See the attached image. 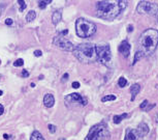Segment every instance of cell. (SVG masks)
Wrapping results in <instances>:
<instances>
[{"mask_svg":"<svg viewBox=\"0 0 158 140\" xmlns=\"http://www.w3.org/2000/svg\"><path fill=\"white\" fill-rule=\"evenodd\" d=\"M42 55V52L40 50H35L34 51V56H36V57H40Z\"/></svg>","mask_w":158,"mask_h":140,"instance_id":"f1b7e54d","label":"cell"},{"mask_svg":"<svg viewBox=\"0 0 158 140\" xmlns=\"http://www.w3.org/2000/svg\"><path fill=\"white\" fill-rule=\"evenodd\" d=\"M156 122H157V123H158V115H157V116H156Z\"/></svg>","mask_w":158,"mask_h":140,"instance_id":"60d3db41","label":"cell"},{"mask_svg":"<svg viewBox=\"0 0 158 140\" xmlns=\"http://www.w3.org/2000/svg\"><path fill=\"white\" fill-rule=\"evenodd\" d=\"M73 54L83 63H93L97 61L96 45L92 43L79 44L73 49Z\"/></svg>","mask_w":158,"mask_h":140,"instance_id":"3957f363","label":"cell"},{"mask_svg":"<svg viewBox=\"0 0 158 140\" xmlns=\"http://www.w3.org/2000/svg\"><path fill=\"white\" fill-rule=\"evenodd\" d=\"M3 94V91L2 90H0V95H2Z\"/></svg>","mask_w":158,"mask_h":140,"instance_id":"f35d334b","label":"cell"},{"mask_svg":"<svg viewBox=\"0 0 158 140\" xmlns=\"http://www.w3.org/2000/svg\"><path fill=\"white\" fill-rule=\"evenodd\" d=\"M65 101V105L67 106H86L87 105V99L82 97L80 93H70V94H67L66 97L64 98Z\"/></svg>","mask_w":158,"mask_h":140,"instance_id":"9c48e42d","label":"cell"},{"mask_svg":"<svg viewBox=\"0 0 158 140\" xmlns=\"http://www.w3.org/2000/svg\"><path fill=\"white\" fill-rule=\"evenodd\" d=\"M48 128H49V131H50V133H51V134H54V133L56 132V130H57L56 126H54V125H49Z\"/></svg>","mask_w":158,"mask_h":140,"instance_id":"484cf974","label":"cell"},{"mask_svg":"<svg viewBox=\"0 0 158 140\" xmlns=\"http://www.w3.org/2000/svg\"><path fill=\"white\" fill-rule=\"evenodd\" d=\"M54 104H55L54 95L51 94V93L45 94V97H43V105H45L47 108H51V107L54 106Z\"/></svg>","mask_w":158,"mask_h":140,"instance_id":"7c38bea8","label":"cell"},{"mask_svg":"<svg viewBox=\"0 0 158 140\" xmlns=\"http://www.w3.org/2000/svg\"><path fill=\"white\" fill-rule=\"evenodd\" d=\"M158 45V31L153 28L145 30L138 39L137 51L142 56H149L155 52Z\"/></svg>","mask_w":158,"mask_h":140,"instance_id":"7a4b0ae2","label":"cell"},{"mask_svg":"<svg viewBox=\"0 0 158 140\" xmlns=\"http://www.w3.org/2000/svg\"><path fill=\"white\" fill-rule=\"evenodd\" d=\"M148 105H149V102L147 101V100H145L143 103L141 104V106H140V108H141V110H146V108L148 107Z\"/></svg>","mask_w":158,"mask_h":140,"instance_id":"d4e9b609","label":"cell"},{"mask_svg":"<svg viewBox=\"0 0 158 140\" xmlns=\"http://www.w3.org/2000/svg\"><path fill=\"white\" fill-rule=\"evenodd\" d=\"M154 106H155V104H153V105H151V106H149V105H148V107L146 108V110H145V111H150V110H151V109H152V108H153Z\"/></svg>","mask_w":158,"mask_h":140,"instance_id":"e575fe53","label":"cell"},{"mask_svg":"<svg viewBox=\"0 0 158 140\" xmlns=\"http://www.w3.org/2000/svg\"><path fill=\"white\" fill-rule=\"evenodd\" d=\"M136 130L140 132V134L144 137L149 133V127L146 123H141L140 125H138V129H136Z\"/></svg>","mask_w":158,"mask_h":140,"instance_id":"5bb4252c","label":"cell"},{"mask_svg":"<svg viewBox=\"0 0 158 140\" xmlns=\"http://www.w3.org/2000/svg\"><path fill=\"white\" fill-rule=\"evenodd\" d=\"M130 48H131V47H130V45H129V43L125 40V41H123L121 44H120L118 50H119V52L121 53L123 56L127 57V56L129 55V53H130Z\"/></svg>","mask_w":158,"mask_h":140,"instance_id":"8fae6325","label":"cell"},{"mask_svg":"<svg viewBox=\"0 0 158 140\" xmlns=\"http://www.w3.org/2000/svg\"><path fill=\"white\" fill-rule=\"evenodd\" d=\"M127 116H128L127 113H123V114H121V115H115V116H114V123H115V124H120L122 122V119L126 118Z\"/></svg>","mask_w":158,"mask_h":140,"instance_id":"e0dca14e","label":"cell"},{"mask_svg":"<svg viewBox=\"0 0 158 140\" xmlns=\"http://www.w3.org/2000/svg\"><path fill=\"white\" fill-rule=\"evenodd\" d=\"M116 100V95H114V94H107L105 95V97H103L101 99L102 102H107V101H115Z\"/></svg>","mask_w":158,"mask_h":140,"instance_id":"44dd1931","label":"cell"},{"mask_svg":"<svg viewBox=\"0 0 158 140\" xmlns=\"http://www.w3.org/2000/svg\"><path fill=\"white\" fill-rule=\"evenodd\" d=\"M109 136V131L105 124L100 123L93 126L85 140H105Z\"/></svg>","mask_w":158,"mask_h":140,"instance_id":"5b68a950","label":"cell"},{"mask_svg":"<svg viewBox=\"0 0 158 140\" xmlns=\"http://www.w3.org/2000/svg\"><path fill=\"white\" fill-rule=\"evenodd\" d=\"M124 140H144V137L140 134L136 129H130L128 128L126 130V134Z\"/></svg>","mask_w":158,"mask_h":140,"instance_id":"30bf717a","label":"cell"},{"mask_svg":"<svg viewBox=\"0 0 158 140\" xmlns=\"http://www.w3.org/2000/svg\"><path fill=\"white\" fill-rule=\"evenodd\" d=\"M0 65H1V60H0Z\"/></svg>","mask_w":158,"mask_h":140,"instance_id":"b9f144b4","label":"cell"},{"mask_svg":"<svg viewBox=\"0 0 158 140\" xmlns=\"http://www.w3.org/2000/svg\"><path fill=\"white\" fill-rule=\"evenodd\" d=\"M75 32L79 37L87 39L96 32V25L84 18H79L75 21Z\"/></svg>","mask_w":158,"mask_h":140,"instance_id":"277c9868","label":"cell"},{"mask_svg":"<svg viewBox=\"0 0 158 140\" xmlns=\"http://www.w3.org/2000/svg\"><path fill=\"white\" fill-rule=\"evenodd\" d=\"M132 30H133V26H132V25H128V27H127V31H128V32H131Z\"/></svg>","mask_w":158,"mask_h":140,"instance_id":"d590c367","label":"cell"},{"mask_svg":"<svg viewBox=\"0 0 158 140\" xmlns=\"http://www.w3.org/2000/svg\"><path fill=\"white\" fill-rule=\"evenodd\" d=\"M136 11L142 15L157 16L158 15V3L150 1H140L136 6Z\"/></svg>","mask_w":158,"mask_h":140,"instance_id":"8992f818","label":"cell"},{"mask_svg":"<svg viewBox=\"0 0 158 140\" xmlns=\"http://www.w3.org/2000/svg\"><path fill=\"white\" fill-rule=\"evenodd\" d=\"M67 33H68V30H67V29L61 31V35H64V34H67Z\"/></svg>","mask_w":158,"mask_h":140,"instance_id":"8d00e7d4","label":"cell"},{"mask_svg":"<svg viewBox=\"0 0 158 140\" xmlns=\"http://www.w3.org/2000/svg\"><path fill=\"white\" fill-rule=\"evenodd\" d=\"M71 86L73 87V88H75V89H78V88L81 86V84H80V82H78V81H75V82H72V84H71Z\"/></svg>","mask_w":158,"mask_h":140,"instance_id":"4316f807","label":"cell"},{"mask_svg":"<svg viewBox=\"0 0 158 140\" xmlns=\"http://www.w3.org/2000/svg\"><path fill=\"white\" fill-rule=\"evenodd\" d=\"M12 22H14V21H12V19H10V18H7V19L5 20V24H6V25H8V26L12 25Z\"/></svg>","mask_w":158,"mask_h":140,"instance_id":"4dcf8cb0","label":"cell"},{"mask_svg":"<svg viewBox=\"0 0 158 140\" xmlns=\"http://www.w3.org/2000/svg\"><path fill=\"white\" fill-rule=\"evenodd\" d=\"M58 140H65V138H59Z\"/></svg>","mask_w":158,"mask_h":140,"instance_id":"ab89813d","label":"cell"},{"mask_svg":"<svg viewBox=\"0 0 158 140\" xmlns=\"http://www.w3.org/2000/svg\"><path fill=\"white\" fill-rule=\"evenodd\" d=\"M141 91V85L140 84H133L131 87H130V92H131V101H134L135 100V97L137 95V93Z\"/></svg>","mask_w":158,"mask_h":140,"instance_id":"4fadbf2b","label":"cell"},{"mask_svg":"<svg viewBox=\"0 0 158 140\" xmlns=\"http://www.w3.org/2000/svg\"><path fill=\"white\" fill-rule=\"evenodd\" d=\"M23 65H24V60H23L22 58H19V59H17V60L14 62V66L17 67V68H18V67H22Z\"/></svg>","mask_w":158,"mask_h":140,"instance_id":"603a6c76","label":"cell"},{"mask_svg":"<svg viewBox=\"0 0 158 140\" xmlns=\"http://www.w3.org/2000/svg\"><path fill=\"white\" fill-rule=\"evenodd\" d=\"M18 3L20 4V8H19V10H20V11H23L25 8H26L27 4H26V2H25V1H23V0H18Z\"/></svg>","mask_w":158,"mask_h":140,"instance_id":"7402d4cb","label":"cell"},{"mask_svg":"<svg viewBox=\"0 0 158 140\" xmlns=\"http://www.w3.org/2000/svg\"><path fill=\"white\" fill-rule=\"evenodd\" d=\"M4 8H5V3H3V2H0V16L2 15V12H3Z\"/></svg>","mask_w":158,"mask_h":140,"instance_id":"83f0119b","label":"cell"},{"mask_svg":"<svg viewBox=\"0 0 158 140\" xmlns=\"http://www.w3.org/2000/svg\"><path fill=\"white\" fill-rule=\"evenodd\" d=\"M118 85L120 87H125L126 85H127V80H126L124 77H120L119 81H118Z\"/></svg>","mask_w":158,"mask_h":140,"instance_id":"ffe728a7","label":"cell"},{"mask_svg":"<svg viewBox=\"0 0 158 140\" xmlns=\"http://www.w3.org/2000/svg\"><path fill=\"white\" fill-rule=\"evenodd\" d=\"M3 138H4L5 140H12V139H14L12 135H8V134H4V135H3Z\"/></svg>","mask_w":158,"mask_h":140,"instance_id":"f546056e","label":"cell"},{"mask_svg":"<svg viewBox=\"0 0 158 140\" xmlns=\"http://www.w3.org/2000/svg\"><path fill=\"white\" fill-rule=\"evenodd\" d=\"M68 77H69V75L67 73H65L64 75H63V77H62V82H65L68 80Z\"/></svg>","mask_w":158,"mask_h":140,"instance_id":"d6a6232c","label":"cell"},{"mask_svg":"<svg viewBox=\"0 0 158 140\" xmlns=\"http://www.w3.org/2000/svg\"><path fill=\"white\" fill-rule=\"evenodd\" d=\"M142 54L140 53V52H138V51H136V53H135V55H134V59H133V62H132V65H134V63L138 60V59H141L142 58Z\"/></svg>","mask_w":158,"mask_h":140,"instance_id":"cb8c5ba5","label":"cell"},{"mask_svg":"<svg viewBox=\"0 0 158 140\" xmlns=\"http://www.w3.org/2000/svg\"><path fill=\"white\" fill-rule=\"evenodd\" d=\"M3 112H4V107H3L1 104H0V115H2Z\"/></svg>","mask_w":158,"mask_h":140,"instance_id":"836d02e7","label":"cell"},{"mask_svg":"<svg viewBox=\"0 0 158 140\" xmlns=\"http://www.w3.org/2000/svg\"><path fill=\"white\" fill-rule=\"evenodd\" d=\"M31 87H35V84L34 83H31Z\"/></svg>","mask_w":158,"mask_h":140,"instance_id":"74e56055","label":"cell"},{"mask_svg":"<svg viewBox=\"0 0 158 140\" xmlns=\"http://www.w3.org/2000/svg\"><path fill=\"white\" fill-rule=\"evenodd\" d=\"M30 140H45V138L42 137V135L38 131H33L32 135L30 137Z\"/></svg>","mask_w":158,"mask_h":140,"instance_id":"2e32d148","label":"cell"},{"mask_svg":"<svg viewBox=\"0 0 158 140\" xmlns=\"http://www.w3.org/2000/svg\"><path fill=\"white\" fill-rule=\"evenodd\" d=\"M61 18H62V12H61V9L59 10H56L53 12L52 15V22L54 25H57L60 21H61Z\"/></svg>","mask_w":158,"mask_h":140,"instance_id":"9a60e30c","label":"cell"},{"mask_svg":"<svg viewBox=\"0 0 158 140\" xmlns=\"http://www.w3.org/2000/svg\"><path fill=\"white\" fill-rule=\"evenodd\" d=\"M127 1L117 0V1H97L96 2V15L104 20H113L118 17L121 11L127 6Z\"/></svg>","mask_w":158,"mask_h":140,"instance_id":"6da1fadb","label":"cell"},{"mask_svg":"<svg viewBox=\"0 0 158 140\" xmlns=\"http://www.w3.org/2000/svg\"><path fill=\"white\" fill-rule=\"evenodd\" d=\"M96 54H97V61L102 63V65L107 66L112 60L110 45H106V44L96 45Z\"/></svg>","mask_w":158,"mask_h":140,"instance_id":"52a82bcc","label":"cell"},{"mask_svg":"<svg viewBox=\"0 0 158 140\" xmlns=\"http://www.w3.org/2000/svg\"><path fill=\"white\" fill-rule=\"evenodd\" d=\"M52 2V0H42V1H38V6H39V8H41V9H45L46 8V6L48 5V4H50Z\"/></svg>","mask_w":158,"mask_h":140,"instance_id":"d6986e66","label":"cell"},{"mask_svg":"<svg viewBox=\"0 0 158 140\" xmlns=\"http://www.w3.org/2000/svg\"><path fill=\"white\" fill-rule=\"evenodd\" d=\"M53 44L57 47L63 51H67V52H73L74 46L72 45L71 42H69L68 40H66L64 36L59 34L54 37L53 40Z\"/></svg>","mask_w":158,"mask_h":140,"instance_id":"ba28073f","label":"cell"},{"mask_svg":"<svg viewBox=\"0 0 158 140\" xmlns=\"http://www.w3.org/2000/svg\"><path fill=\"white\" fill-rule=\"evenodd\" d=\"M22 76H23V77H25V78L29 77V72L26 71V70H23V71H22Z\"/></svg>","mask_w":158,"mask_h":140,"instance_id":"1f68e13d","label":"cell"},{"mask_svg":"<svg viewBox=\"0 0 158 140\" xmlns=\"http://www.w3.org/2000/svg\"><path fill=\"white\" fill-rule=\"evenodd\" d=\"M35 18H36V12L34 10H30L26 15V21L27 22H32L33 20H35Z\"/></svg>","mask_w":158,"mask_h":140,"instance_id":"ac0fdd59","label":"cell"}]
</instances>
